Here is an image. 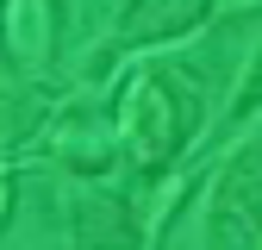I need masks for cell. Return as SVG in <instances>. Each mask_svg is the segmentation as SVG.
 Listing matches in <instances>:
<instances>
[{
    "label": "cell",
    "mask_w": 262,
    "mask_h": 250,
    "mask_svg": "<svg viewBox=\"0 0 262 250\" xmlns=\"http://www.w3.org/2000/svg\"><path fill=\"white\" fill-rule=\"evenodd\" d=\"M144 219H138V206H125V200H106V194H81L75 200V244H119V250H131V244H144Z\"/></svg>",
    "instance_id": "3957f363"
},
{
    "label": "cell",
    "mask_w": 262,
    "mask_h": 250,
    "mask_svg": "<svg viewBox=\"0 0 262 250\" xmlns=\"http://www.w3.org/2000/svg\"><path fill=\"white\" fill-rule=\"evenodd\" d=\"M212 7H219V0H125V7H119V31H113V44L138 50V44L187 38V31L206 25Z\"/></svg>",
    "instance_id": "7a4b0ae2"
},
{
    "label": "cell",
    "mask_w": 262,
    "mask_h": 250,
    "mask_svg": "<svg viewBox=\"0 0 262 250\" xmlns=\"http://www.w3.org/2000/svg\"><path fill=\"white\" fill-rule=\"evenodd\" d=\"M44 113H50V94L31 81L25 69H13V62H7V150H13V144H25L31 132H38Z\"/></svg>",
    "instance_id": "5b68a950"
},
{
    "label": "cell",
    "mask_w": 262,
    "mask_h": 250,
    "mask_svg": "<svg viewBox=\"0 0 262 250\" xmlns=\"http://www.w3.org/2000/svg\"><path fill=\"white\" fill-rule=\"evenodd\" d=\"M206 244H219V250H262V213H250V206H219L212 200V213H206Z\"/></svg>",
    "instance_id": "52a82bcc"
},
{
    "label": "cell",
    "mask_w": 262,
    "mask_h": 250,
    "mask_svg": "<svg viewBox=\"0 0 262 250\" xmlns=\"http://www.w3.org/2000/svg\"><path fill=\"white\" fill-rule=\"evenodd\" d=\"M200 113H206V94H200V81H193V69L162 62V69H144L138 81L125 88L113 125H119L125 150H131V163H138L144 175H156V169H169L175 156L187 150Z\"/></svg>",
    "instance_id": "6da1fadb"
},
{
    "label": "cell",
    "mask_w": 262,
    "mask_h": 250,
    "mask_svg": "<svg viewBox=\"0 0 262 250\" xmlns=\"http://www.w3.org/2000/svg\"><path fill=\"white\" fill-rule=\"evenodd\" d=\"M219 7H225V13H256L262 0H219Z\"/></svg>",
    "instance_id": "9c48e42d"
},
{
    "label": "cell",
    "mask_w": 262,
    "mask_h": 250,
    "mask_svg": "<svg viewBox=\"0 0 262 250\" xmlns=\"http://www.w3.org/2000/svg\"><path fill=\"white\" fill-rule=\"evenodd\" d=\"M50 44H56L50 0H13V44H7V62H44Z\"/></svg>",
    "instance_id": "277c9868"
},
{
    "label": "cell",
    "mask_w": 262,
    "mask_h": 250,
    "mask_svg": "<svg viewBox=\"0 0 262 250\" xmlns=\"http://www.w3.org/2000/svg\"><path fill=\"white\" fill-rule=\"evenodd\" d=\"M262 107V50L250 56V69H244V81H237V100H231V119H250Z\"/></svg>",
    "instance_id": "ba28073f"
},
{
    "label": "cell",
    "mask_w": 262,
    "mask_h": 250,
    "mask_svg": "<svg viewBox=\"0 0 262 250\" xmlns=\"http://www.w3.org/2000/svg\"><path fill=\"white\" fill-rule=\"evenodd\" d=\"M212 200H219V206H250V213H262V138L244 144L231 163H225V175H219V187H212Z\"/></svg>",
    "instance_id": "8992f818"
}]
</instances>
